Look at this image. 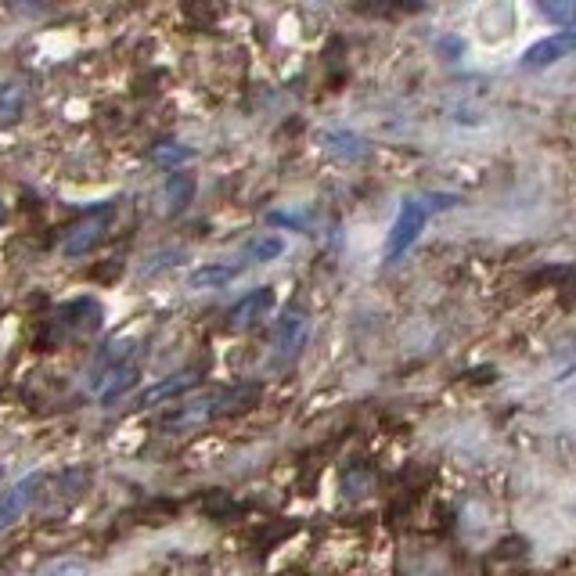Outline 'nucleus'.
I'll list each match as a JSON object with an SVG mask.
<instances>
[{
	"label": "nucleus",
	"instance_id": "14",
	"mask_svg": "<svg viewBox=\"0 0 576 576\" xmlns=\"http://www.w3.org/2000/svg\"><path fill=\"white\" fill-rule=\"evenodd\" d=\"M191 202H195V177L184 170H173L166 177V184H162V213L180 216Z\"/></svg>",
	"mask_w": 576,
	"mask_h": 576
},
{
	"label": "nucleus",
	"instance_id": "11",
	"mask_svg": "<svg viewBox=\"0 0 576 576\" xmlns=\"http://www.w3.org/2000/svg\"><path fill=\"white\" fill-rule=\"evenodd\" d=\"M90 483V472H83V468H65L62 476L54 479V490H40L44 494V512H54V508H65L69 501H76V497L87 490Z\"/></svg>",
	"mask_w": 576,
	"mask_h": 576
},
{
	"label": "nucleus",
	"instance_id": "4",
	"mask_svg": "<svg viewBox=\"0 0 576 576\" xmlns=\"http://www.w3.org/2000/svg\"><path fill=\"white\" fill-rule=\"evenodd\" d=\"M101 328V306L98 299H72V303L58 306V314H54L51 321V332L58 335V342L65 339V335H90Z\"/></svg>",
	"mask_w": 576,
	"mask_h": 576
},
{
	"label": "nucleus",
	"instance_id": "21",
	"mask_svg": "<svg viewBox=\"0 0 576 576\" xmlns=\"http://www.w3.org/2000/svg\"><path fill=\"white\" fill-rule=\"evenodd\" d=\"M267 224L288 227V231L306 234V216H303V213H292V209H270V213H267Z\"/></svg>",
	"mask_w": 576,
	"mask_h": 576
},
{
	"label": "nucleus",
	"instance_id": "24",
	"mask_svg": "<svg viewBox=\"0 0 576 576\" xmlns=\"http://www.w3.org/2000/svg\"><path fill=\"white\" fill-rule=\"evenodd\" d=\"M436 47L447 54V62H458L461 54H465V40H461V36H440V40H436Z\"/></svg>",
	"mask_w": 576,
	"mask_h": 576
},
{
	"label": "nucleus",
	"instance_id": "9",
	"mask_svg": "<svg viewBox=\"0 0 576 576\" xmlns=\"http://www.w3.org/2000/svg\"><path fill=\"white\" fill-rule=\"evenodd\" d=\"M134 353H137V346H134V339H130V335H126V339H112L108 346H101L98 360H94V368H90V375H87V389L101 393V386H105L108 378L116 375L123 364H130V360H134Z\"/></svg>",
	"mask_w": 576,
	"mask_h": 576
},
{
	"label": "nucleus",
	"instance_id": "26",
	"mask_svg": "<svg viewBox=\"0 0 576 576\" xmlns=\"http://www.w3.org/2000/svg\"><path fill=\"white\" fill-rule=\"evenodd\" d=\"M0 220H4V202H0Z\"/></svg>",
	"mask_w": 576,
	"mask_h": 576
},
{
	"label": "nucleus",
	"instance_id": "6",
	"mask_svg": "<svg viewBox=\"0 0 576 576\" xmlns=\"http://www.w3.org/2000/svg\"><path fill=\"white\" fill-rule=\"evenodd\" d=\"M306 335H310V324H306V317L299 310H292V314H285L274 324V368H285V364H292L299 357Z\"/></svg>",
	"mask_w": 576,
	"mask_h": 576
},
{
	"label": "nucleus",
	"instance_id": "15",
	"mask_svg": "<svg viewBox=\"0 0 576 576\" xmlns=\"http://www.w3.org/2000/svg\"><path fill=\"white\" fill-rule=\"evenodd\" d=\"M137 382H141V368H137V360H130V364H123V368H119L116 375H112L105 386H101L98 404L101 407H116V400H123V396L130 393Z\"/></svg>",
	"mask_w": 576,
	"mask_h": 576
},
{
	"label": "nucleus",
	"instance_id": "16",
	"mask_svg": "<svg viewBox=\"0 0 576 576\" xmlns=\"http://www.w3.org/2000/svg\"><path fill=\"white\" fill-rule=\"evenodd\" d=\"M26 112V87L18 80L0 83V126L18 123V116Z\"/></svg>",
	"mask_w": 576,
	"mask_h": 576
},
{
	"label": "nucleus",
	"instance_id": "19",
	"mask_svg": "<svg viewBox=\"0 0 576 576\" xmlns=\"http://www.w3.org/2000/svg\"><path fill=\"white\" fill-rule=\"evenodd\" d=\"M177 263H184V249H162V252H155L152 260L141 263V278H155V274L177 267Z\"/></svg>",
	"mask_w": 576,
	"mask_h": 576
},
{
	"label": "nucleus",
	"instance_id": "8",
	"mask_svg": "<svg viewBox=\"0 0 576 576\" xmlns=\"http://www.w3.org/2000/svg\"><path fill=\"white\" fill-rule=\"evenodd\" d=\"M202 386V371L198 368H184L177 371V375L162 378V382H155V386H148L141 396H137V407H159V404H173V400H180V396H188L191 389Z\"/></svg>",
	"mask_w": 576,
	"mask_h": 576
},
{
	"label": "nucleus",
	"instance_id": "22",
	"mask_svg": "<svg viewBox=\"0 0 576 576\" xmlns=\"http://www.w3.org/2000/svg\"><path fill=\"white\" fill-rule=\"evenodd\" d=\"M540 11L551 18V22H558V26H573V18H576V8L573 4H540Z\"/></svg>",
	"mask_w": 576,
	"mask_h": 576
},
{
	"label": "nucleus",
	"instance_id": "3",
	"mask_svg": "<svg viewBox=\"0 0 576 576\" xmlns=\"http://www.w3.org/2000/svg\"><path fill=\"white\" fill-rule=\"evenodd\" d=\"M112 209H116V198H108V202L94 206V209H90L87 220H80V224H76L69 234H65V242H62V256H65V260H83L87 252L98 249L101 238H105L108 213H112Z\"/></svg>",
	"mask_w": 576,
	"mask_h": 576
},
{
	"label": "nucleus",
	"instance_id": "2",
	"mask_svg": "<svg viewBox=\"0 0 576 576\" xmlns=\"http://www.w3.org/2000/svg\"><path fill=\"white\" fill-rule=\"evenodd\" d=\"M425 224H429V209L422 206V198H404L400 209H396V220L389 227V238H386V263L404 260V252L411 249L418 238H422Z\"/></svg>",
	"mask_w": 576,
	"mask_h": 576
},
{
	"label": "nucleus",
	"instance_id": "1",
	"mask_svg": "<svg viewBox=\"0 0 576 576\" xmlns=\"http://www.w3.org/2000/svg\"><path fill=\"white\" fill-rule=\"evenodd\" d=\"M260 396V386H234V389H216V393L195 396L188 404H180L177 411L162 422L166 432H184V429H198V425H209L213 418H224L231 411H242L252 400Z\"/></svg>",
	"mask_w": 576,
	"mask_h": 576
},
{
	"label": "nucleus",
	"instance_id": "17",
	"mask_svg": "<svg viewBox=\"0 0 576 576\" xmlns=\"http://www.w3.org/2000/svg\"><path fill=\"white\" fill-rule=\"evenodd\" d=\"M281 252H285V238L281 234H256V238H249L242 249L245 263H270L278 260Z\"/></svg>",
	"mask_w": 576,
	"mask_h": 576
},
{
	"label": "nucleus",
	"instance_id": "25",
	"mask_svg": "<svg viewBox=\"0 0 576 576\" xmlns=\"http://www.w3.org/2000/svg\"><path fill=\"white\" fill-rule=\"evenodd\" d=\"M0 483H4V465H0Z\"/></svg>",
	"mask_w": 576,
	"mask_h": 576
},
{
	"label": "nucleus",
	"instance_id": "7",
	"mask_svg": "<svg viewBox=\"0 0 576 576\" xmlns=\"http://www.w3.org/2000/svg\"><path fill=\"white\" fill-rule=\"evenodd\" d=\"M573 47H576V33H573V29H562V33L544 36V40H537V44L526 47V51H522V58H519V65H522V69H530V72L548 69V65L562 62Z\"/></svg>",
	"mask_w": 576,
	"mask_h": 576
},
{
	"label": "nucleus",
	"instance_id": "12",
	"mask_svg": "<svg viewBox=\"0 0 576 576\" xmlns=\"http://www.w3.org/2000/svg\"><path fill=\"white\" fill-rule=\"evenodd\" d=\"M245 263H202L188 274V288L195 292H213V288H227L231 281L242 278Z\"/></svg>",
	"mask_w": 576,
	"mask_h": 576
},
{
	"label": "nucleus",
	"instance_id": "18",
	"mask_svg": "<svg viewBox=\"0 0 576 576\" xmlns=\"http://www.w3.org/2000/svg\"><path fill=\"white\" fill-rule=\"evenodd\" d=\"M195 159V148H188V144H180V141H162L152 148V162L155 166H162V170H180L184 162Z\"/></svg>",
	"mask_w": 576,
	"mask_h": 576
},
{
	"label": "nucleus",
	"instance_id": "5",
	"mask_svg": "<svg viewBox=\"0 0 576 576\" xmlns=\"http://www.w3.org/2000/svg\"><path fill=\"white\" fill-rule=\"evenodd\" d=\"M44 472H33V476H22L15 486H8L4 494H0V530H8V526H15L18 519H22V512H26L29 504L40 497V490H44Z\"/></svg>",
	"mask_w": 576,
	"mask_h": 576
},
{
	"label": "nucleus",
	"instance_id": "10",
	"mask_svg": "<svg viewBox=\"0 0 576 576\" xmlns=\"http://www.w3.org/2000/svg\"><path fill=\"white\" fill-rule=\"evenodd\" d=\"M270 306H274V288H252V292H245L238 303H231V310H227V328L231 332H242V328H249V324H256L263 314H267Z\"/></svg>",
	"mask_w": 576,
	"mask_h": 576
},
{
	"label": "nucleus",
	"instance_id": "13",
	"mask_svg": "<svg viewBox=\"0 0 576 576\" xmlns=\"http://www.w3.org/2000/svg\"><path fill=\"white\" fill-rule=\"evenodd\" d=\"M324 148L335 155L339 162H364L371 155V144L364 141L360 134H353V130H342V126H335V130H324Z\"/></svg>",
	"mask_w": 576,
	"mask_h": 576
},
{
	"label": "nucleus",
	"instance_id": "20",
	"mask_svg": "<svg viewBox=\"0 0 576 576\" xmlns=\"http://www.w3.org/2000/svg\"><path fill=\"white\" fill-rule=\"evenodd\" d=\"M36 576H90V566L80 558H54Z\"/></svg>",
	"mask_w": 576,
	"mask_h": 576
},
{
	"label": "nucleus",
	"instance_id": "23",
	"mask_svg": "<svg viewBox=\"0 0 576 576\" xmlns=\"http://www.w3.org/2000/svg\"><path fill=\"white\" fill-rule=\"evenodd\" d=\"M458 202H461V198L450 195V191H432V195L422 198V206L429 209V213H440V209H454Z\"/></svg>",
	"mask_w": 576,
	"mask_h": 576
}]
</instances>
